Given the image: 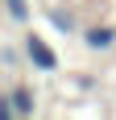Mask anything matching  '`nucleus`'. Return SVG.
I'll return each instance as SVG.
<instances>
[{"instance_id": "nucleus-1", "label": "nucleus", "mask_w": 116, "mask_h": 120, "mask_svg": "<svg viewBox=\"0 0 116 120\" xmlns=\"http://www.w3.org/2000/svg\"><path fill=\"white\" fill-rule=\"evenodd\" d=\"M21 50H25V58L33 62V71H42V75H54L58 66H62V62H58V50L50 46L42 33H33V29L21 37Z\"/></svg>"}, {"instance_id": "nucleus-2", "label": "nucleus", "mask_w": 116, "mask_h": 120, "mask_svg": "<svg viewBox=\"0 0 116 120\" xmlns=\"http://www.w3.org/2000/svg\"><path fill=\"white\" fill-rule=\"evenodd\" d=\"M79 41L87 50H91V54H108V50L116 46V25H87V29H79Z\"/></svg>"}, {"instance_id": "nucleus-3", "label": "nucleus", "mask_w": 116, "mask_h": 120, "mask_svg": "<svg viewBox=\"0 0 116 120\" xmlns=\"http://www.w3.org/2000/svg\"><path fill=\"white\" fill-rule=\"evenodd\" d=\"M8 99H12V116H33L37 112V91L29 83H17L8 91Z\"/></svg>"}, {"instance_id": "nucleus-4", "label": "nucleus", "mask_w": 116, "mask_h": 120, "mask_svg": "<svg viewBox=\"0 0 116 120\" xmlns=\"http://www.w3.org/2000/svg\"><path fill=\"white\" fill-rule=\"evenodd\" d=\"M46 21L50 25H54V29H58V33H79V21H75V12H70V8H58V4H54V8H50L46 12Z\"/></svg>"}, {"instance_id": "nucleus-5", "label": "nucleus", "mask_w": 116, "mask_h": 120, "mask_svg": "<svg viewBox=\"0 0 116 120\" xmlns=\"http://www.w3.org/2000/svg\"><path fill=\"white\" fill-rule=\"evenodd\" d=\"M4 12H8V21H17V25H29V21H33L29 0H4Z\"/></svg>"}, {"instance_id": "nucleus-6", "label": "nucleus", "mask_w": 116, "mask_h": 120, "mask_svg": "<svg viewBox=\"0 0 116 120\" xmlns=\"http://www.w3.org/2000/svg\"><path fill=\"white\" fill-rule=\"evenodd\" d=\"M8 116H12V99H8V95H0V120H8Z\"/></svg>"}]
</instances>
